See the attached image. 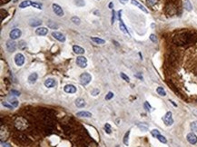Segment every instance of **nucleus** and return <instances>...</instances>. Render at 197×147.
Segmentation results:
<instances>
[{
    "label": "nucleus",
    "mask_w": 197,
    "mask_h": 147,
    "mask_svg": "<svg viewBox=\"0 0 197 147\" xmlns=\"http://www.w3.org/2000/svg\"><path fill=\"white\" fill-rule=\"evenodd\" d=\"M163 121L167 126L172 125L173 124H174V119H173L172 113H171V112H167V113H165V115L163 117Z\"/></svg>",
    "instance_id": "obj_3"
},
{
    "label": "nucleus",
    "mask_w": 197,
    "mask_h": 147,
    "mask_svg": "<svg viewBox=\"0 0 197 147\" xmlns=\"http://www.w3.org/2000/svg\"><path fill=\"white\" fill-rule=\"evenodd\" d=\"M75 105H76L78 108H83V107L86 106V102H85L84 99L78 98V99L75 100Z\"/></svg>",
    "instance_id": "obj_19"
},
{
    "label": "nucleus",
    "mask_w": 197,
    "mask_h": 147,
    "mask_svg": "<svg viewBox=\"0 0 197 147\" xmlns=\"http://www.w3.org/2000/svg\"><path fill=\"white\" fill-rule=\"evenodd\" d=\"M73 51L77 54H83L85 53V49L82 48L79 45H74L73 46Z\"/></svg>",
    "instance_id": "obj_16"
},
{
    "label": "nucleus",
    "mask_w": 197,
    "mask_h": 147,
    "mask_svg": "<svg viewBox=\"0 0 197 147\" xmlns=\"http://www.w3.org/2000/svg\"><path fill=\"white\" fill-rule=\"evenodd\" d=\"M52 36H53V37H54L57 40L60 41V42H65V41H66L65 36H64L62 33H60V32H53Z\"/></svg>",
    "instance_id": "obj_10"
},
{
    "label": "nucleus",
    "mask_w": 197,
    "mask_h": 147,
    "mask_svg": "<svg viewBox=\"0 0 197 147\" xmlns=\"http://www.w3.org/2000/svg\"><path fill=\"white\" fill-rule=\"evenodd\" d=\"M150 40L153 41L154 43H155L157 41V38H156V36H155V35H151V36H150Z\"/></svg>",
    "instance_id": "obj_39"
},
{
    "label": "nucleus",
    "mask_w": 197,
    "mask_h": 147,
    "mask_svg": "<svg viewBox=\"0 0 197 147\" xmlns=\"http://www.w3.org/2000/svg\"><path fill=\"white\" fill-rule=\"evenodd\" d=\"M137 126H138V128L141 130V131H143V132H146L148 130V126L147 125H145V124H139V125H137Z\"/></svg>",
    "instance_id": "obj_26"
},
{
    "label": "nucleus",
    "mask_w": 197,
    "mask_h": 147,
    "mask_svg": "<svg viewBox=\"0 0 197 147\" xmlns=\"http://www.w3.org/2000/svg\"><path fill=\"white\" fill-rule=\"evenodd\" d=\"M144 106H145V108L146 109L148 112H150V111H151V109H152V107H151V105H150L148 102H145V104H144Z\"/></svg>",
    "instance_id": "obj_35"
},
{
    "label": "nucleus",
    "mask_w": 197,
    "mask_h": 147,
    "mask_svg": "<svg viewBox=\"0 0 197 147\" xmlns=\"http://www.w3.org/2000/svg\"><path fill=\"white\" fill-rule=\"evenodd\" d=\"M37 77H38L37 74L36 73H33V74H31L28 76V82H29L30 84H35L36 82V80H37Z\"/></svg>",
    "instance_id": "obj_18"
},
{
    "label": "nucleus",
    "mask_w": 197,
    "mask_h": 147,
    "mask_svg": "<svg viewBox=\"0 0 197 147\" xmlns=\"http://www.w3.org/2000/svg\"><path fill=\"white\" fill-rule=\"evenodd\" d=\"M2 104L4 105L5 107H7V108H8V109H13V108H14L12 104H9L8 103H7V102H3Z\"/></svg>",
    "instance_id": "obj_36"
},
{
    "label": "nucleus",
    "mask_w": 197,
    "mask_h": 147,
    "mask_svg": "<svg viewBox=\"0 0 197 147\" xmlns=\"http://www.w3.org/2000/svg\"><path fill=\"white\" fill-rule=\"evenodd\" d=\"M11 93H12V95H16V96H19V95H20V93H19V92H17V91H16V90H12Z\"/></svg>",
    "instance_id": "obj_41"
},
{
    "label": "nucleus",
    "mask_w": 197,
    "mask_h": 147,
    "mask_svg": "<svg viewBox=\"0 0 197 147\" xmlns=\"http://www.w3.org/2000/svg\"><path fill=\"white\" fill-rule=\"evenodd\" d=\"M64 91L68 94H75L76 92V87L75 85H73V84H66L64 87Z\"/></svg>",
    "instance_id": "obj_9"
},
{
    "label": "nucleus",
    "mask_w": 197,
    "mask_h": 147,
    "mask_svg": "<svg viewBox=\"0 0 197 147\" xmlns=\"http://www.w3.org/2000/svg\"><path fill=\"white\" fill-rule=\"evenodd\" d=\"M91 40L93 41V42H95V43L98 44V45H104L105 43V41L104 39H101L99 37H91Z\"/></svg>",
    "instance_id": "obj_22"
},
{
    "label": "nucleus",
    "mask_w": 197,
    "mask_h": 147,
    "mask_svg": "<svg viewBox=\"0 0 197 147\" xmlns=\"http://www.w3.org/2000/svg\"><path fill=\"white\" fill-rule=\"evenodd\" d=\"M156 2H157V0H147V3L149 6H154Z\"/></svg>",
    "instance_id": "obj_40"
},
{
    "label": "nucleus",
    "mask_w": 197,
    "mask_h": 147,
    "mask_svg": "<svg viewBox=\"0 0 197 147\" xmlns=\"http://www.w3.org/2000/svg\"><path fill=\"white\" fill-rule=\"evenodd\" d=\"M77 66L81 68H85L87 66V59L85 56H78L76 59Z\"/></svg>",
    "instance_id": "obj_6"
},
{
    "label": "nucleus",
    "mask_w": 197,
    "mask_h": 147,
    "mask_svg": "<svg viewBox=\"0 0 197 147\" xmlns=\"http://www.w3.org/2000/svg\"><path fill=\"white\" fill-rule=\"evenodd\" d=\"M15 63L17 66H22L25 63V56L22 54H16L15 56Z\"/></svg>",
    "instance_id": "obj_4"
},
{
    "label": "nucleus",
    "mask_w": 197,
    "mask_h": 147,
    "mask_svg": "<svg viewBox=\"0 0 197 147\" xmlns=\"http://www.w3.org/2000/svg\"><path fill=\"white\" fill-rule=\"evenodd\" d=\"M129 134H130V131H127L126 134L124 136V143L125 145H128V138H129Z\"/></svg>",
    "instance_id": "obj_27"
},
{
    "label": "nucleus",
    "mask_w": 197,
    "mask_h": 147,
    "mask_svg": "<svg viewBox=\"0 0 197 147\" xmlns=\"http://www.w3.org/2000/svg\"><path fill=\"white\" fill-rule=\"evenodd\" d=\"M34 8H37V9H42V4L40 3H36V2H33L32 3V6Z\"/></svg>",
    "instance_id": "obj_30"
},
{
    "label": "nucleus",
    "mask_w": 197,
    "mask_h": 147,
    "mask_svg": "<svg viewBox=\"0 0 197 147\" xmlns=\"http://www.w3.org/2000/svg\"><path fill=\"white\" fill-rule=\"evenodd\" d=\"M113 6H114L113 3L111 2V3H110V4H109V8H111V9H112V8H113Z\"/></svg>",
    "instance_id": "obj_45"
},
{
    "label": "nucleus",
    "mask_w": 197,
    "mask_h": 147,
    "mask_svg": "<svg viewBox=\"0 0 197 147\" xmlns=\"http://www.w3.org/2000/svg\"><path fill=\"white\" fill-rule=\"evenodd\" d=\"M187 141L191 144H195L197 143V136L193 133H190L187 134Z\"/></svg>",
    "instance_id": "obj_11"
},
{
    "label": "nucleus",
    "mask_w": 197,
    "mask_h": 147,
    "mask_svg": "<svg viewBox=\"0 0 197 147\" xmlns=\"http://www.w3.org/2000/svg\"><path fill=\"white\" fill-rule=\"evenodd\" d=\"M55 81L52 78H48L45 81V87H47V88H51V87H54L55 86Z\"/></svg>",
    "instance_id": "obj_12"
},
{
    "label": "nucleus",
    "mask_w": 197,
    "mask_h": 147,
    "mask_svg": "<svg viewBox=\"0 0 197 147\" xmlns=\"http://www.w3.org/2000/svg\"><path fill=\"white\" fill-rule=\"evenodd\" d=\"M53 7V11H54V13L57 15V16H64V11H63V9H62V7L59 6V5L57 4H53L52 6Z\"/></svg>",
    "instance_id": "obj_7"
},
{
    "label": "nucleus",
    "mask_w": 197,
    "mask_h": 147,
    "mask_svg": "<svg viewBox=\"0 0 197 147\" xmlns=\"http://www.w3.org/2000/svg\"><path fill=\"white\" fill-rule=\"evenodd\" d=\"M151 134H152V135L154 136V137H156L157 138V136L158 135H160V132L158 131V130H156V129H154V130H152V132H151Z\"/></svg>",
    "instance_id": "obj_33"
},
{
    "label": "nucleus",
    "mask_w": 197,
    "mask_h": 147,
    "mask_svg": "<svg viewBox=\"0 0 197 147\" xmlns=\"http://www.w3.org/2000/svg\"><path fill=\"white\" fill-rule=\"evenodd\" d=\"M7 49L8 52H15L16 49V44L14 41L9 40L7 42Z\"/></svg>",
    "instance_id": "obj_8"
},
{
    "label": "nucleus",
    "mask_w": 197,
    "mask_h": 147,
    "mask_svg": "<svg viewBox=\"0 0 197 147\" xmlns=\"http://www.w3.org/2000/svg\"><path fill=\"white\" fill-rule=\"evenodd\" d=\"M191 129H192L193 132L197 133V121H194V122H193L191 124Z\"/></svg>",
    "instance_id": "obj_28"
},
{
    "label": "nucleus",
    "mask_w": 197,
    "mask_h": 147,
    "mask_svg": "<svg viewBox=\"0 0 197 147\" xmlns=\"http://www.w3.org/2000/svg\"><path fill=\"white\" fill-rule=\"evenodd\" d=\"M91 80H92V76H91V75L88 74V73H83V74L80 75V82H81V84H84V85L88 84L91 82Z\"/></svg>",
    "instance_id": "obj_2"
},
{
    "label": "nucleus",
    "mask_w": 197,
    "mask_h": 147,
    "mask_svg": "<svg viewBox=\"0 0 197 147\" xmlns=\"http://www.w3.org/2000/svg\"><path fill=\"white\" fill-rule=\"evenodd\" d=\"M47 25H48V27L52 28V29H57V28H58V25H57L54 22H53L52 20L48 21V22H47Z\"/></svg>",
    "instance_id": "obj_24"
},
{
    "label": "nucleus",
    "mask_w": 197,
    "mask_h": 147,
    "mask_svg": "<svg viewBox=\"0 0 197 147\" xmlns=\"http://www.w3.org/2000/svg\"><path fill=\"white\" fill-rule=\"evenodd\" d=\"M2 145H3V147H11V146H10V144H9V143H3V142H2Z\"/></svg>",
    "instance_id": "obj_43"
},
{
    "label": "nucleus",
    "mask_w": 197,
    "mask_h": 147,
    "mask_svg": "<svg viewBox=\"0 0 197 147\" xmlns=\"http://www.w3.org/2000/svg\"><path fill=\"white\" fill-rule=\"evenodd\" d=\"M170 102H171V103H172V104H174V105H175V106H177V105H176V104H175V102H173L172 100H170Z\"/></svg>",
    "instance_id": "obj_46"
},
{
    "label": "nucleus",
    "mask_w": 197,
    "mask_h": 147,
    "mask_svg": "<svg viewBox=\"0 0 197 147\" xmlns=\"http://www.w3.org/2000/svg\"><path fill=\"white\" fill-rule=\"evenodd\" d=\"M42 24V21L38 18H32L29 20V25L31 26H37V25H40Z\"/></svg>",
    "instance_id": "obj_13"
},
{
    "label": "nucleus",
    "mask_w": 197,
    "mask_h": 147,
    "mask_svg": "<svg viewBox=\"0 0 197 147\" xmlns=\"http://www.w3.org/2000/svg\"><path fill=\"white\" fill-rule=\"evenodd\" d=\"M71 21H72L74 24H75V25H79L80 24V18H78L77 16H73L72 18H71Z\"/></svg>",
    "instance_id": "obj_29"
},
{
    "label": "nucleus",
    "mask_w": 197,
    "mask_h": 147,
    "mask_svg": "<svg viewBox=\"0 0 197 147\" xmlns=\"http://www.w3.org/2000/svg\"><path fill=\"white\" fill-rule=\"evenodd\" d=\"M76 115L78 117H85V118H90L92 117V113H89V112L86 111H82V112H78L76 113Z\"/></svg>",
    "instance_id": "obj_15"
},
{
    "label": "nucleus",
    "mask_w": 197,
    "mask_h": 147,
    "mask_svg": "<svg viewBox=\"0 0 197 147\" xmlns=\"http://www.w3.org/2000/svg\"><path fill=\"white\" fill-rule=\"evenodd\" d=\"M115 18H116V15H115V11H113V16H112V24L115 22Z\"/></svg>",
    "instance_id": "obj_42"
},
{
    "label": "nucleus",
    "mask_w": 197,
    "mask_h": 147,
    "mask_svg": "<svg viewBox=\"0 0 197 147\" xmlns=\"http://www.w3.org/2000/svg\"><path fill=\"white\" fill-rule=\"evenodd\" d=\"M120 75H121V77H122L123 79L125 80V81H126V82H129L130 81V78L128 76H127L125 74H124V73H121L120 74Z\"/></svg>",
    "instance_id": "obj_34"
},
{
    "label": "nucleus",
    "mask_w": 197,
    "mask_h": 147,
    "mask_svg": "<svg viewBox=\"0 0 197 147\" xmlns=\"http://www.w3.org/2000/svg\"><path fill=\"white\" fill-rule=\"evenodd\" d=\"M113 97H114V94L112 93V92H109V93L105 95V100H110V99H112Z\"/></svg>",
    "instance_id": "obj_38"
},
{
    "label": "nucleus",
    "mask_w": 197,
    "mask_h": 147,
    "mask_svg": "<svg viewBox=\"0 0 197 147\" xmlns=\"http://www.w3.org/2000/svg\"><path fill=\"white\" fill-rule=\"evenodd\" d=\"M131 2H132V4L133 5H134V6H136L137 7H139V8L142 10V11H144L145 13H148V11H147V9L145 8V7H144L143 5H141L140 3H138L136 0H131Z\"/></svg>",
    "instance_id": "obj_17"
},
{
    "label": "nucleus",
    "mask_w": 197,
    "mask_h": 147,
    "mask_svg": "<svg viewBox=\"0 0 197 147\" xmlns=\"http://www.w3.org/2000/svg\"><path fill=\"white\" fill-rule=\"evenodd\" d=\"M98 93H99V90H98V89H95V90L93 92V95H96V94H98Z\"/></svg>",
    "instance_id": "obj_44"
},
{
    "label": "nucleus",
    "mask_w": 197,
    "mask_h": 147,
    "mask_svg": "<svg viewBox=\"0 0 197 147\" xmlns=\"http://www.w3.org/2000/svg\"><path fill=\"white\" fill-rule=\"evenodd\" d=\"M119 21H120V24H119V26H120V30L123 32V33H125V34H128V31H127L126 27H125V24L123 22L122 18H119Z\"/></svg>",
    "instance_id": "obj_21"
},
{
    "label": "nucleus",
    "mask_w": 197,
    "mask_h": 147,
    "mask_svg": "<svg viewBox=\"0 0 197 147\" xmlns=\"http://www.w3.org/2000/svg\"><path fill=\"white\" fill-rule=\"evenodd\" d=\"M120 1H121L122 3H126L127 1H128V0H120Z\"/></svg>",
    "instance_id": "obj_47"
},
{
    "label": "nucleus",
    "mask_w": 197,
    "mask_h": 147,
    "mask_svg": "<svg viewBox=\"0 0 197 147\" xmlns=\"http://www.w3.org/2000/svg\"><path fill=\"white\" fill-rule=\"evenodd\" d=\"M36 35H38V36H45V35L48 33V30H47V28H45V27H38V28L36 30Z\"/></svg>",
    "instance_id": "obj_14"
},
{
    "label": "nucleus",
    "mask_w": 197,
    "mask_h": 147,
    "mask_svg": "<svg viewBox=\"0 0 197 147\" xmlns=\"http://www.w3.org/2000/svg\"><path fill=\"white\" fill-rule=\"evenodd\" d=\"M193 35L190 32H183L181 34L177 35L174 38V43L177 45H188L193 40Z\"/></svg>",
    "instance_id": "obj_1"
},
{
    "label": "nucleus",
    "mask_w": 197,
    "mask_h": 147,
    "mask_svg": "<svg viewBox=\"0 0 197 147\" xmlns=\"http://www.w3.org/2000/svg\"><path fill=\"white\" fill-rule=\"evenodd\" d=\"M185 7H186V9H187V10H189V11H191V10H192V6H191L190 1H189V0H187V1H186Z\"/></svg>",
    "instance_id": "obj_37"
},
{
    "label": "nucleus",
    "mask_w": 197,
    "mask_h": 147,
    "mask_svg": "<svg viewBox=\"0 0 197 147\" xmlns=\"http://www.w3.org/2000/svg\"><path fill=\"white\" fill-rule=\"evenodd\" d=\"M157 139H158V140L160 141L161 143H167V140H166L165 137H164V136H163V135H161V134L157 136Z\"/></svg>",
    "instance_id": "obj_31"
},
{
    "label": "nucleus",
    "mask_w": 197,
    "mask_h": 147,
    "mask_svg": "<svg viewBox=\"0 0 197 147\" xmlns=\"http://www.w3.org/2000/svg\"><path fill=\"white\" fill-rule=\"evenodd\" d=\"M32 3L33 2H32L31 0H25V1H23V2L20 3L19 7H20V8H26V7L32 6Z\"/></svg>",
    "instance_id": "obj_20"
},
{
    "label": "nucleus",
    "mask_w": 197,
    "mask_h": 147,
    "mask_svg": "<svg viewBox=\"0 0 197 147\" xmlns=\"http://www.w3.org/2000/svg\"><path fill=\"white\" fill-rule=\"evenodd\" d=\"M104 131L106 132L107 134H111V133H112L111 126H110V125H109V124H105V125H104Z\"/></svg>",
    "instance_id": "obj_32"
},
{
    "label": "nucleus",
    "mask_w": 197,
    "mask_h": 147,
    "mask_svg": "<svg viewBox=\"0 0 197 147\" xmlns=\"http://www.w3.org/2000/svg\"><path fill=\"white\" fill-rule=\"evenodd\" d=\"M156 92L157 94H158L159 95H161V96H165L166 95V93H165V91H164V89L163 88V87H157L156 89Z\"/></svg>",
    "instance_id": "obj_25"
},
{
    "label": "nucleus",
    "mask_w": 197,
    "mask_h": 147,
    "mask_svg": "<svg viewBox=\"0 0 197 147\" xmlns=\"http://www.w3.org/2000/svg\"><path fill=\"white\" fill-rule=\"evenodd\" d=\"M22 35V32H21L20 29H18V28H15L13 29L11 32H10V34H9V36H10V38L12 40H15V39H17L19 38Z\"/></svg>",
    "instance_id": "obj_5"
},
{
    "label": "nucleus",
    "mask_w": 197,
    "mask_h": 147,
    "mask_svg": "<svg viewBox=\"0 0 197 147\" xmlns=\"http://www.w3.org/2000/svg\"><path fill=\"white\" fill-rule=\"evenodd\" d=\"M8 101H9V103H10V104L13 105L14 108L18 106V101L15 99L14 97H8Z\"/></svg>",
    "instance_id": "obj_23"
}]
</instances>
